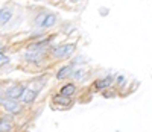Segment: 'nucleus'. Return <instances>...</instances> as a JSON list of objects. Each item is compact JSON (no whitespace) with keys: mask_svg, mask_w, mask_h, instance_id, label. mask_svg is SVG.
<instances>
[{"mask_svg":"<svg viewBox=\"0 0 152 132\" xmlns=\"http://www.w3.org/2000/svg\"><path fill=\"white\" fill-rule=\"evenodd\" d=\"M75 52V44H64V46H56L52 50V56L56 59H64L69 58Z\"/></svg>","mask_w":152,"mask_h":132,"instance_id":"f257e3e1","label":"nucleus"},{"mask_svg":"<svg viewBox=\"0 0 152 132\" xmlns=\"http://www.w3.org/2000/svg\"><path fill=\"white\" fill-rule=\"evenodd\" d=\"M56 23V17L53 14H40L37 18H35V24L38 26V28H52V26H55Z\"/></svg>","mask_w":152,"mask_h":132,"instance_id":"f03ea898","label":"nucleus"},{"mask_svg":"<svg viewBox=\"0 0 152 132\" xmlns=\"http://www.w3.org/2000/svg\"><path fill=\"white\" fill-rule=\"evenodd\" d=\"M0 103H2V106L8 111V112H11V114H18V112H21V109H23V106L18 103V102H15V99H5V100H0Z\"/></svg>","mask_w":152,"mask_h":132,"instance_id":"7ed1b4c3","label":"nucleus"},{"mask_svg":"<svg viewBox=\"0 0 152 132\" xmlns=\"http://www.w3.org/2000/svg\"><path fill=\"white\" fill-rule=\"evenodd\" d=\"M21 93H23V85H14V87H9L6 90L5 96L8 99H18L21 96Z\"/></svg>","mask_w":152,"mask_h":132,"instance_id":"20e7f679","label":"nucleus"},{"mask_svg":"<svg viewBox=\"0 0 152 132\" xmlns=\"http://www.w3.org/2000/svg\"><path fill=\"white\" fill-rule=\"evenodd\" d=\"M20 97L23 99L24 103H32L35 100V97H37V93L34 90H31V88H23V93H21Z\"/></svg>","mask_w":152,"mask_h":132,"instance_id":"39448f33","label":"nucleus"},{"mask_svg":"<svg viewBox=\"0 0 152 132\" xmlns=\"http://www.w3.org/2000/svg\"><path fill=\"white\" fill-rule=\"evenodd\" d=\"M12 18V9L11 8H2L0 9V26H5Z\"/></svg>","mask_w":152,"mask_h":132,"instance_id":"423d86ee","label":"nucleus"},{"mask_svg":"<svg viewBox=\"0 0 152 132\" xmlns=\"http://www.w3.org/2000/svg\"><path fill=\"white\" fill-rule=\"evenodd\" d=\"M72 74V67L70 65H66V67H62L58 73H56V77L58 79H66V77H69Z\"/></svg>","mask_w":152,"mask_h":132,"instance_id":"0eeeda50","label":"nucleus"},{"mask_svg":"<svg viewBox=\"0 0 152 132\" xmlns=\"http://www.w3.org/2000/svg\"><path fill=\"white\" fill-rule=\"evenodd\" d=\"M75 90H76V87L73 85V84H67V85H64L61 88V93L59 94H62V96H72L73 93H75Z\"/></svg>","mask_w":152,"mask_h":132,"instance_id":"6e6552de","label":"nucleus"},{"mask_svg":"<svg viewBox=\"0 0 152 132\" xmlns=\"http://www.w3.org/2000/svg\"><path fill=\"white\" fill-rule=\"evenodd\" d=\"M113 84V77L111 76H107L105 79H102V81H97L96 82V88L97 90H102V88H105V87H110Z\"/></svg>","mask_w":152,"mask_h":132,"instance_id":"1a4fd4ad","label":"nucleus"},{"mask_svg":"<svg viewBox=\"0 0 152 132\" xmlns=\"http://www.w3.org/2000/svg\"><path fill=\"white\" fill-rule=\"evenodd\" d=\"M53 102L55 103H61V105H70V97L69 96H62V94H59V96H55L53 97Z\"/></svg>","mask_w":152,"mask_h":132,"instance_id":"9d476101","label":"nucleus"},{"mask_svg":"<svg viewBox=\"0 0 152 132\" xmlns=\"http://www.w3.org/2000/svg\"><path fill=\"white\" fill-rule=\"evenodd\" d=\"M11 128H12V125L8 122V120H0V132H8V131H11Z\"/></svg>","mask_w":152,"mask_h":132,"instance_id":"9b49d317","label":"nucleus"},{"mask_svg":"<svg viewBox=\"0 0 152 132\" xmlns=\"http://www.w3.org/2000/svg\"><path fill=\"white\" fill-rule=\"evenodd\" d=\"M73 77H75V79H78V81H81V79L87 77V73H85V70H78V71H75V73H73Z\"/></svg>","mask_w":152,"mask_h":132,"instance_id":"f8f14e48","label":"nucleus"},{"mask_svg":"<svg viewBox=\"0 0 152 132\" xmlns=\"http://www.w3.org/2000/svg\"><path fill=\"white\" fill-rule=\"evenodd\" d=\"M8 56L6 55H3V53H0V65H3V64H8Z\"/></svg>","mask_w":152,"mask_h":132,"instance_id":"ddd939ff","label":"nucleus"},{"mask_svg":"<svg viewBox=\"0 0 152 132\" xmlns=\"http://www.w3.org/2000/svg\"><path fill=\"white\" fill-rule=\"evenodd\" d=\"M123 82H125V77H123V76H119V77H117V84H119V85H123Z\"/></svg>","mask_w":152,"mask_h":132,"instance_id":"4468645a","label":"nucleus"},{"mask_svg":"<svg viewBox=\"0 0 152 132\" xmlns=\"http://www.w3.org/2000/svg\"><path fill=\"white\" fill-rule=\"evenodd\" d=\"M0 100H2V93H0Z\"/></svg>","mask_w":152,"mask_h":132,"instance_id":"2eb2a0df","label":"nucleus"},{"mask_svg":"<svg viewBox=\"0 0 152 132\" xmlns=\"http://www.w3.org/2000/svg\"><path fill=\"white\" fill-rule=\"evenodd\" d=\"M0 47H2V46H0Z\"/></svg>","mask_w":152,"mask_h":132,"instance_id":"dca6fc26","label":"nucleus"}]
</instances>
